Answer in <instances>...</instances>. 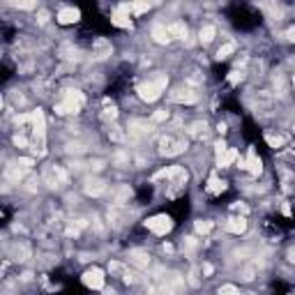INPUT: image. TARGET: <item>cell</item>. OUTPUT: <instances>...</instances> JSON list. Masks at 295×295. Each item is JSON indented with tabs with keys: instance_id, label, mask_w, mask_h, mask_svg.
I'll return each instance as SVG.
<instances>
[{
	"instance_id": "obj_25",
	"label": "cell",
	"mask_w": 295,
	"mask_h": 295,
	"mask_svg": "<svg viewBox=\"0 0 295 295\" xmlns=\"http://www.w3.org/2000/svg\"><path fill=\"white\" fill-rule=\"evenodd\" d=\"M240 81H245V71L242 69H233L229 74V83H233V86H238Z\"/></svg>"
},
{
	"instance_id": "obj_21",
	"label": "cell",
	"mask_w": 295,
	"mask_h": 295,
	"mask_svg": "<svg viewBox=\"0 0 295 295\" xmlns=\"http://www.w3.org/2000/svg\"><path fill=\"white\" fill-rule=\"evenodd\" d=\"M265 141H268L270 148H274V150H277V148H281L286 143V138L281 136V134H265Z\"/></svg>"
},
{
	"instance_id": "obj_6",
	"label": "cell",
	"mask_w": 295,
	"mask_h": 295,
	"mask_svg": "<svg viewBox=\"0 0 295 295\" xmlns=\"http://www.w3.org/2000/svg\"><path fill=\"white\" fill-rule=\"evenodd\" d=\"M79 21H81V10L79 7H60L55 12V23H60V26H74Z\"/></svg>"
},
{
	"instance_id": "obj_8",
	"label": "cell",
	"mask_w": 295,
	"mask_h": 295,
	"mask_svg": "<svg viewBox=\"0 0 295 295\" xmlns=\"http://www.w3.org/2000/svg\"><path fill=\"white\" fill-rule=\"evenodd\" d=\"M127 129H129L131 136L143 138V136H150V134H153V131H155V125H153V122H148V120H131Z\"/></svg>"
},
{
	"instance_id": "obj_29",
	"label": "cell",
	"mask_w": 295,
	"mask_h": 295,
	"mask_svg": "<svg viewBox=\"0 0 295 295\" xmlns=\"http://www.w3.org/2000/svg\"><path fill=\"white\" fill-rule=\"evenodd\" d=\"M293 153H295V145H293Z\"/></svg>"
},
{
	"instance_id": "obj_26",
	"label": "cell",
	"mask_w": 295,
	"mask_h": 295,
	"mask_svg": "<svg viewBox=\"0 0 295 295\" xmlns=\"http://www.w3.org/2000/svg\"><path fill=\"white\" fill-rule=\"evenodd\" d=\"M19 166H23V169H33V166H35V159H30V157H19Z\"/></svg>"
},
{
	"instance_id": "obj_27",
	"label": "cell",
	"mask_w": 295,
	"mask_h": 295,
	"mask_svg": "<svg viewBox=\"0 0 295 295\" xmlns=\"http://www.w3.org/2000/svg\"><path fill=\"white\" fill-rule=\"evenodd\" d=\"M288 261L295 263V247H293V249H288Z\"/></svg>"
},
{
	"instance_id": "obj_23",
	"label": "cell",
	"mask_w": 295,
	"mask_h": 295,
	"mask_svg": "<svg viewBox=\"0 0 295 295\" xmlns=\"http://www.w3.org/2000/svg\"><path fill=\"white\" fill-rule=\"evenodd\" d=\"M164 120H169V111H166V109L155 111L153 118H150V122H153V125H157V122H164Z\"/></svg>"
},
{
	"instance_id": "obj_11",
	"label": "cell",
	"mask_w": 295,
	"mask_h": 295,
	"mask_svg": "<svg viewBox=\"0 0 295 295\" xmlns=\"http://www.w3.org/2000/svg\"><path fill=\"white\" fill-rule=\"evenodd\" d=\"M171 99L173 102H178V104H196L198 102V95L194 93V90H189V88H185V90H175L173 95H171Z\"/></svg>"
},
{
	"instance_id": "obj_1",
	"label": "cell",
	"mask_w": 295,
	"mask_h": 295,
	"mask_svg": "<svg viewBox=\"0 0 295 295\" xmlns=\"http://www.w3.org/2000/svg\"><path fill=\"white\" fill-rule=\"evenodd\" d=\"M166 86H169V77H166V74H155V77L145 79L143 83H138L136 93H138V97H141L143 102L153 104V102H157V99L164 95Z\"/></svg>"
},
{
	"instance_id": "obj_30",
	"label": "cell",
	"mask_w": 295,
	"mask_h": 295,
	"mask_svg": "<svg viewBox=\"0 0 295 295\" xmlns=\"http://www.w3.org/2000/svg\"><path fill=\"white\" fill-rule=\"evenodd\" d=\"M293 131H295V127H293Z\"/></svg>"
},
{
	"instance_id": "obj_12",
	"label": "cell",
	"mask_w": 295,
	"mask_h": 295,
	"mask_svg": "<svg viewBox=\"0 0 295 295\" xmlns=\"http://www.w3.org/2000/svg\"><path fill=\"white\" fill-rule=\"evenodd\" d=\"M214 39H217V26H212V23L201 26V30H198V42H201L203 46H208V44H212Z\"/></svg>"
},
{
	"instance_id": "obj_9",
	"label": "cell",
	"mask_w": 295,
	"mask_h": 295,
	"mask_svg": "<svg viewBox=\"0 0 295 295\" xmlns=\"http://www.w3.org/2000/svg\"><path fill=\"white\" fill-rule=\"evenodd\" d=\"M150 37H153L155 44H162V46H166V44L171 42L169 26H166V23H155V26L150 28Z\"/></svg>"
},
{
	"instance_id": "obj_20",
	"label": "cell",
	"mask_w": 295,
	"mask_h": 295,
	"mask_svg": "<svg viewBox=\"0 0 295 295\" xmlns=\"http://www.w3.org/2000/svg\"><path fill=\"white\" fill-rule=\"evenodd\" d=\"M150 10H153L150 3H131V14H134V17H143V14H148Z\"/></svg>"
},
{
	"instance_id": "obj_28",
	"label": "cell",
	"mask_w": 295,
	"mask_h": 295,
	"mask_svg": "<svg viewBox=\"0 0 295 295\" xmlns=\"http://www.w3.org/2000/svg\"><path fill=\"white\" fill-rule=\"evenodd\" d=\"M290 83H293V88H295V74H293V79H290Z\"/></svg>"
},
{
	"instance_id": "obj_4",
	"label": "cell",
	"mask_w": 295,
	"mask_h": 295,
	"mask_svg": "<svg viewBox=\"0 0 295 295\" xmlns=\"http://www.w3.org/2000/svg\"><path fill=\"white\" fill-rule=\"evenodd\" d=\"M81 281H83V286H86V288H90V290H102V288H104V284H106L104 270H102V268H88L86 272H83Z\"/></svg>"
},
{
	"instance_id": "obj_22",
	"label": "cell",
	"mask_w": 295,
	"mask_h": 295,
	"mask_svg": "<svg viewBox=\"0 0 295 295\" xmlns=\"http://www.w3.org/2000/svg\"><path fill=\"white\" fill-rule=\"evenodd\" d=\"M111 162H113L115 166H129V155L127 153H115Z\"/></svg>"
},
{
	"instance_id": "obj_19",
	"label": "cell",
	"mask_w": 295,
	"mask_h": 295,
	"mask_svg": "<svg viewBox=\"0 0 295 295\" xmlns=\"http://www.w3.org/2000/svg\"><path fill=\"white\" fill-rule=\"evenodd\" d=\"M129 261L134 263L136 268H145L148 263H150V256H148V254H143V252H134V254L129 256Z\"/></svg>"
},
{
	"instance_id": "obj_14",
	"label": "cell",
	"mask_w": 295,
	"mask_h": 295,
	"mask_svg": "<svg viewBox=\"0 0 295 295\" xmlns=\"http://www.w3.org/2000/svg\"><path fill=\"white\" fill-rule=\"evenodd\" d=\"M169 35L175 39H187V35H189V28H187L185 21H173L169 23Z\"/></svg>"
},
{
	"instance_id": "obj_17",
	"label": "cell",
	"mask_w": 295,
	"mask_h": 295,
	"mask_svg": "<svg viewBox=\"0 0 295 295\" xmlns=\"http://www.w3.org/2000/svg\"><path fill=\"white\" fill-rule=\"evenodd\" d=\"M104 191H106V182L97 180V178L86 182V194H88V196H95V198H97V196H102Z\"/></svg>"
},
{
	"instance_id": "obj_7",
	"label": "cell",
	"mask_w": 295,
	"mask_h": 295,
	"mask_svg": "<svg viewBox=\"0 0 295 295\" xmlns=\"http://www.w3.org/2000/svg\"><path fill=\"white\" fill-rule=\"evenodd\" d=\"M245 164H247V169H245V171H249V173H252L254 178H258V175L263 173V159L256 155V150H254V148H249V150H247Z\"/></svg>"
},
{
	"instance_id": "obj_3",
	"label": "cell",
	"mask_w": 295,
	"mask_h": 295,
	"mask_svg": "<svg viewBox=\"0 0 295 295\" xmlns=\"http://www.w3.org/2000/svg\"><path fill=\"white\" fill-rule=\"evenodd\" d=\"M145 229L155 235H166L173 231V217L171 214H153L145 219Z\"/></svg>"
},
{
	"instance_id": "obj_2",
	"label": "cell",
	"mask_w": 295,
	"mask_h": 295,
	"mask_svg": "<svg viewBox=\"0 0 295 295\" xmlns=\"http://www.w3.org/2000/svg\"><path fill=\"white\" fill-rule=\"evenodd\" d=\"M86 102V95L79 93V90H65L60 97V102L55 104V113L58 115H71V113H79Z\"/></svg>"
},
{
	"instance_id": "obj_24",
	"label": "cell",
	"mask_w": 295,
	"mask_h": 295,
	"mask_svg": "<svg viewBox=\"0 0 295 295\" xmlns=\"http://www.w3.org/2000/svg\"><path fill=\"white\" fill-rule=\"evenodd\" d=\"M219 295H242V290L233 284H224L222 288H219Z\"/></svg>"
},
{
	"instance_id": "obj_5",
	"label": "cell",
	"mask_w": 295,
	"mask_h": 295,
	"mask_svg": "<svg viewBox=\"0 0 295 295\" xmlns=\"http://www.w3.org/2000/svg\"><path fill=\"white\" fill-rule=\"evenodd\" d=\"M187 148L185 141H180V138L175 136H164L162 141H159V153L166 155V157H173V155H180L182 150Z\"/></svg>"
},
{
	"instance_id": "obj_13",
	"label": "cell",
	"mask_w": 295,
	"mask_h": 295,
	"mask_svg": "<svg viewBox=\"0 0 295 295\" xmlns=\"http://www.w3.org/2000/svg\"><path fill=\"white\" fill-rule=\"evenodd\" d=\"M224 229L233 235H242L247 231V217H231L229 222H226Z\"/></svg>"
},
{
	"instance_id": "obj_15",
	"label": "cell",
	"mask_w": 295,
	"mask_h": 295,
	"mask_svg": "<svg viewBox=\"0 0 295 295\" xmlns=\"http://www.w3.org/2000/svg\"><path fill=\"white\" fill-rule=\"evenodd\" d=\"M205 191H208V194H212V196L224 194V191H226V180H219L217 175H210L208 185H205Z\"/></svg>"
},
{
	"instance_id": "obj_10",
	"label": "cell",
	"mask_w": 295,
	"mask_h": 295,
	"mask_svg": "<svg viewBox=\"0 0 295 295\" xmlns=\"http://www.w3.org/2000/svg\"><path fill=\"white\" fill-rule=\"evenodd\" d=\"M240 157V153L235 150V148H226L222 155H217V169H229L231 164H235Z\"/></svg>"
},
{
	"instance_id": "obj_16",
	"label": "cell",
	"mask_w": 295,
	"mask_h": 295,
	"mask_svg": "<svg viewBox=\"0 0 295 295\" xmlns=\"http://www.w3.org/2000/svg\"><path fill=\"white\" fill-rule=\"evenodd\" d=\"M235 49H238V42H233V39H231V42H224V44H222V46L217 49L214 58H217V60H229L231 55L235 53Z\"/></svg>"
},
{
	"instance_id": "obj_18",
	"label": "cell",
	"mask_w": 295,
	"mask_h": 295,
	"mask_svg": "<svg viewBox=\"0 0 295 295\" xmlns=\"http://www.w3.org/2000/svg\"><path fill=\"white\" fill-rule=\"evenodd\" d=\"M212 229H214V222H210V219H196V222H194L196 235H208Z\"/></svg>"
}]
</instances>
